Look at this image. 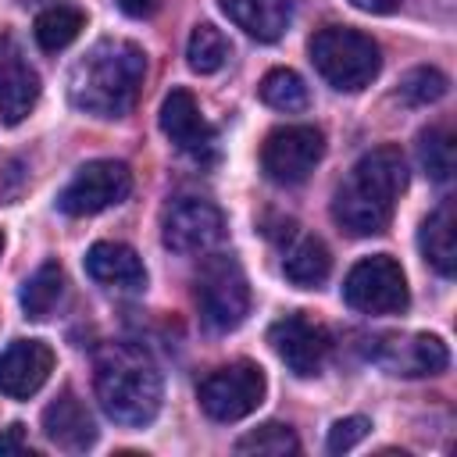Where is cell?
Here are the masks:
<instances>
[{
	"label": "cell",
	"instance_id": "obj_1",
	"mask_svg": "<svg viewBox=\"0 0 457 457\" xmlns=\"http://www.w3.org/2000/svg\"><path fill=\"white\" fill-rule=\"evenodd\" d=\"M407 189V161L400 146L368 150L332 196V218L350 236H378L393 221L396 200Z\"/></svg>",
	"mask_w": 457,
	"mask_h": 457
},
{
	"label": "cell",
	"instance_id": "obj_2",
	"mask_svg": "<svg viewBox=\"0 0 457 457\" xmlns=\"http://www.w3.org/2000/svg\"><path fill=\"white\" fill-rule=\"evenodd\" d=\"M146 79V54L132 39H100L71 68L68 96L93 118H121L136 107Z\"/></svg>",
	"mask_w": 457,
	"mask_h": 457
},
{
	"label": "cell",
	"instance_id": "obj_3",
	"mask_svg": "<svg viewBox=\"0 0 457 457\" xmlns=\"http://www.w3.org/2000/svg\"><path fill=\"white\" fill-rule=\"evenodd\" d=\"M96 400L107 418L118 425H150L161 411V371L157 364L129 343H111L96 353V375H93Z\"/></svg>",
	"mask_w": 457,
	"mask_h": 457
},
{
	"label": "cell",
	"instance_id": "obj_4",
	"mask_svg": "<svg viewBox=\"0 0 457 457\" xmlns=\"http://www.w3.org/2000/svg\"><path fill=\"white\" fill-rule=\"evenodd\" d=\"M311 61L318 75L343 93H357L371 86V79L382 68V50L371 36L343 25H328L311 36Z\"/></svg>",
	"mask_w": 457,
	"mask_h": 457
},
{
	"label": "cell",
	"instance_id": "obj_5",
	"mask_svg": "<svg viewBox=\"0 0 457 457\" xmlns=\"http://www.w3.org/2000/svg\"><path fill=\"white\" fill-rule=\"evenodd\" d=\"M196 311L207 328L228 332L243 325L250 311V286L243 264L232 253H211L196 275Z\"/></svg>",
	"mask_w": 457,
	"mask_h": 457
},
{
	"label": "cell",
	"instance_id": "obj_6",
	"mask_svg": "<svg viewBox=\"0 0 457 457\" xmlns=\"http://www.w3.org/2000/svg\"><path fill=\"white\" fill-rule=\"evenodd\" d=\"M264 368L253 364V361H232L225 368H214L200 389H196V400L204 407L207 418L214 421H239L246 414H253L264 400Z\"/></svg>",
	"mask_w": 457,
	"mask_h": 457
},
{
	"label": "cell",
	"instance_id": "obj_7",
	"mask_svg": "<svg viewBox=\"0 0 457 457\" xmlns=\"http://www.w3.org/2000/svg\"><path fill=\"white\" fill-rule=\"evenodd\" d=\"M343 300L361 314H400L411 303L403 268L389 253H371L343 278Z\"/></svg>",
	"mask_w": 457,
	"mask_h": 457
},
{
	"label": "cell",
	"instance_id": "obj_8",
	"mask_svg": "<svg viewBox=\"0 0 457 457\" xmlns=\"http://www.w3.org/2000/svg\"><path fill=\"white\" fill-rule=\"evenodd\" d=\"M129 193H132L129 164H121V161H89L61 189L57 207L71 218H86V214H100V211L121 204Z\"/></svg>",
	"mask_w": 457,
	"mask_h": 457
},
{
	"label": "cell",
	"instance_id": "obj_9",
	"mask_svg": "<svg viewBox=\"0 0 457 457\" xmlns=\"http://www.w3.org/2000/svg\"><path fill=\"white\" fill-rule=\"evenodd\" d=\"M321 154H325L321 129H314V125H282V129L268 132V139L261 146V168L271 182L296 186L314 171Z\"/></svg>",
	"mask_w": 457,
	"mask_h": 457
},
{
	"label": "cell",
	"instance_id": "obj_10",
	"mask_svg": "<svg viewBox=\"0 0 457 457\" xmlns=\"http://www.w3.org/2000/svg\"><path fill=\"white\" fill-rule=\"evenodd\" d=\"M371 361L400 378H421V375H439L450 364V350L439 336L428 332H389L375 339Z\"/></svg>",
	"mask_w": 457,
	"mask_h": 457
},
{
	"label": "cell",
	"instance_id": "obj_11",
	"mask_svg": "<svg viewBox=\"0 0 457 457\" xmlns=\"http://www.w3.org/2000/svg\"><path fill=\"white\" fill-rule=\"evenodd\" d=\"M225 236V218L211 200L182 196L164 211L161 239L175 253H207Z\"/></svg>",
	"mask_w": 457,
	"mask_h": 457
},
{
	"label": "cell",
	"instance_id": "obj_12",
	"mask_svg": "<svg viewBox=\"0 0 457 457\" xmlns=\"http://www.w3.org/2000/svg\"><path fill=\"white\" fill-rule=\"evenodd\" d=\"M268 343L271 350L282 357V364L300 375V378H314L321 375L325 361H328V332L311 321L307 314H286L268 328Z\"/></svg>",
	"mask_w": 457,
	"mask_h": 457
},
{
	"label": "cell",
	"instance_id": "obj_13",
	"mask_svg": "<svg viewBox=\"0 0 457 457\" xmlns=\"http://www.w3.org/2000/svg\"><path fill=\"white\" fill-rule=\"evenodd\" d=\"M161 132L193 161H211L214 157V129L200 114V104L193 100L189 89H171L161 104Z\"/></svg>",
	"mask_w": 457,
	"mask_h": 457
},
{
	"label": "cell",
	"instance_id": "obj_14",
	"mask_svg": "<svg viewBox=\"0 0 457 457\" xmlns=\"http://www.w3.org/2000/svg\"><path fill=\"white\" fill-rule=\"evenodd\" d=\"M54 371V350L43 339H14L0 353V393L11 400L36 396Z\"/></svg>",
	"mask_w": 457,
	"mask_h": 457
},
{
	"label": "cell",
	"instance_id": "obj_15",
	"mask_svg": "<svg viewBox=\"0 0 457 457\" xmlns=\"http://www.w3.org/2000/svg\"><path fill=\"white\" fill-rule=\"evenodd\" d=\"M86 271L93 282L118 289V293H139L146 286V268L139 253L114 239H100L86 250Z\"/></svg>",
	"mask_w": 457,
	"mask_h": 457
},
{
	"label": "cell",
	"instance_id": "obj_16",
	"mask_svg": "<svg viewBox=\"0 0 457 457\" xmlns=\"http://www.w3.org/2000/svg\"><path fill=\"white\" fill-rule=\"evenodd\" d=\"M43 432L54 446L68 450V453H82L96 443V425H93V414L86 411V403L64 389L46 411H43Z\"/></svg>",
	"mask_w": 457,
	"mask_h": 457
},
{
	"label": "cell",
	"instance_id": "obj_17",
	"mask_svg": "<svg viewBox=\"0 0 457 457\" xmlns=\"http://www.w3.org/2000/svg\"><path fill=\"white\" fill-rule=\"evenodd\" d=\"M232 25H239L257 43H275L289 29V0H218Z\"/></svg>",
	"mask_w": 457,
	"mask_h": 457
},
{
	"label": "cell",
	"instance_id": "obj_18",
	"mask_svg": "<svg viewBox=\"0 0 457 457\" xmlns=\"http://www.w3.org/2000/svg\"><path fill=\"white\" fill-rule=\"evenodd\" d=\"M421 253L425 261L443 275V278H453V268H457V207L453 200H443L425 221H421Z\"/></svg>",
	"mask_w": 457,
	"mask_h": 457
},
{
	"label": "cell",
	"instance_id": "obj_19",
	"mask_svg": "<svg viewBox=\"0 0 457 457\" xmlns=\"http://www.w3.org/2000/svg\"><path fill=\"white\" fill-rule=\"evenodd\" d=\"M293 239H289V246L282 250V271H286V278L293 282V286H300V289H314V286H321L325 278H328V271H332V253H328V246L318 239V236H307V232H289Z\"/></svg>",
	"mask_w": 457,
	"mask_h": 457
},
{
	"label": "cell",
	"instance_id": "obj_20",
	"mask_svg": "<svg viewBox=\"0 0 457 457\" xmlns=\"http://www.w3.org/2000/svg\"><path fill=\"white\" fill-rule=\"evenodd\" d=\"M36 100H39V75L21 57H7V64L0 68V118L7 125H18L36 107Z\"/></svg>",
	"mask_w": 457,
	"mask_h": 457
},
{
	"label": "cell",
	"instance_id": "obj_21",
	"mask_svg": "<svg viewBox=\"0 0 457 457\" xmlns=\"http://www.w3.org/2000/svg\"><path fill=\"white\" fill-rule=\"evenodd\" d=\"M61 293H64V271H61V264H54V261L39 264L25 278V286H21V311H25V318H36V321L46 318L57 307Z\"/></svg>",
	"mask_w": 457,
	"mask_h": 457
},
{
	"label": "cell",
	"instance_id": "obj_22",
	"mask_svg": "<svg viewBox=\"0 0 457 457\" xmlns=\"http://www.w3.org/2000/svg\"><path fill=\"white\" fill-rule=\"evenodd\" d=\"M82 29H86V14H82L79 7H64V4L46 7V11L36 18V25H32L36 43H39L46 54H57V50H64L68 43H75Z\"/></svg>",
	"mask_w": 457,
	"mask_h": 457
},
{
	"label": "cell",
	"instance_id": "obj_23",
	"mask_svg": "<svg viewBox=\"0 0 457 457\" xmlns=\"http://www.w3.org/2000/svg\"><path fill=\"white\" fill-rule=\"evenodd\" d=\"M228 50H232V46H228L225 32L214 29L211 21H204V25H196V29L189 32L186 61H189L193 71H200V75H214V71L228 61Z\"/></svg>",
	"mask_w": 457,
	"mask_h": 457
},
{
	"label": "cell",
	"instance_id": "obj_24",
	"mask_svg": "<svg viewBox=\"0 0 457 457\" xmlns=\"http://www.w3.org/2000/svg\"><path fill=\"white\" fill-rule=\"evenodd\" d=\"M261 100L275 111H307L311 104V93L303 86V79L293 71V68H271L264 79H261Z\"/></svg>",
	"mask_w": 457,
	"mask_h": 457
},
{
	"label": "cell",
	"instance_id": "obj_25",
	"mask_svg": "<svg viewBox=\"0 0 457 457\" xmlns=\"http://www.w3.org/2000/svg\"><path fill=\"white\" fill-rule=\"evenodd\" d=\"M418 161L432 182L453 179V136L446 125H432L418 136Z\"/></svg>",
	"mask_w": 457,
	"mask_h": 457
},
{
	"label": "cell",
	"instance_id": "obj_26",
	"mask_svg": "<svg viewBox=\"0 0 457 457\" xmlns=\"http://www.w3.org/2000/svg\"><path fill=\"white\" fill-rule=\"evenodd\" d=\"M236 450H239V453H271V457H278V453H296V450H300V439L293 436L289 425L268 421V425H261V428L239 436Z\"/></svg>",
	"mask_w": 457,
	"mask_h": 457
},
{
	"label": "cell",
	"instance_id": "obj_27",
	"mask_svg": "<svg viewBox=\"0 0 457 457\" xmlns=\"http://www.w3.org/2000/svg\"><path fill=\"white\" fill-rule=\"evenodd\" d=\"M446 86L450 82L439 68H414L400 82V100L411 107H425V104H436L439 96H446Z\"/></svg>",
	"mask_w": 457,
	"mask_h": 457
},
{
	"label": "cell",
	"instance_id": "obj_28",
	"mask_svg": "<svg viewBox=\"0 0 457 457\" xmlns=\"http://www.w3.org/2000/svg\"><path fill=\"white\" fill-rule=\"evenodd\" d=\"M368 432H371V421H368V418H361V414L339 418V421L328 428L325 446H328V453H346V450H353Z\"/></svg>",
	"mask_w": 457,
	"mask_h": 457
},
{
	"label": "cell",
	"instance_id": "obj_29",
	"mask_svg": "<svg viewBox=\"0 0 457 457\" xmlns=\"http://www.w3.org/2000/svg\"><path fill=\"white\" fill-rule=\"evenodd\" d=\"M29 450V439H25V425H7L4 432H0V457H7V453H25Z\"/></svg>",
	"mask_w": 457,
	"mask_h": 457
},
{
	"label": "cell",
	"instance_id": "obj_30",
	"mask_svg": "<svg viewBox=\"0 0 457 457\" xmlns=\"http://www.w3.org/2000/svg\"><path fill=\"white\" fill-rule=\"evenodd\" d=\"M129 18H150L157 7H161V0H114Z\"/></svg>",
	"mask_w": 457,
	"mask_h": 457
},
{
	"label": "cell",
	"instance_id": "obj_31",
	"mask_svg": "<svg viewBox=\"0 0 457 457\" xmlns=\"http://www.w3.org/2000/svg\"><path fill=\"white\" fill-rule=\"evenodd\" d=\"M353 7H361V11H368V14H389V11H396L403 0H350Z\"/></svg>",
	"mask_w": 457,
	"mask_h": 457
},
{
	"label": "cell",
	"instance_id": "obj_32",
	"mask_svg": "<svg viewBox=\"0 0 457 457\" xmlns=\"http://www.w3.org/2000/svg\"><path fill=\"white\" fill-rule=\"evenodd\" d=\"M0 253H4V232H0Z\"/></svg>",
	"mask_w": 457,
	"mask_h": 457
}]
</instances>
